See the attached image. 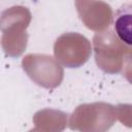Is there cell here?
<instances>
[{"label":"cell","mask_w":132,"mask_h":132,"mask_svg":"<svg viewBox=\"0 0 132 132\" xmlns=\"http://www.w3.org/2000/svg\"><path fill=\"white\" fill-rule=\"evenodd\" d=\"M113 28L123 42L132 45V0L117 9L113 15Z\"/></svg>","instance_id":"6da1fadb"}]
</instances>
